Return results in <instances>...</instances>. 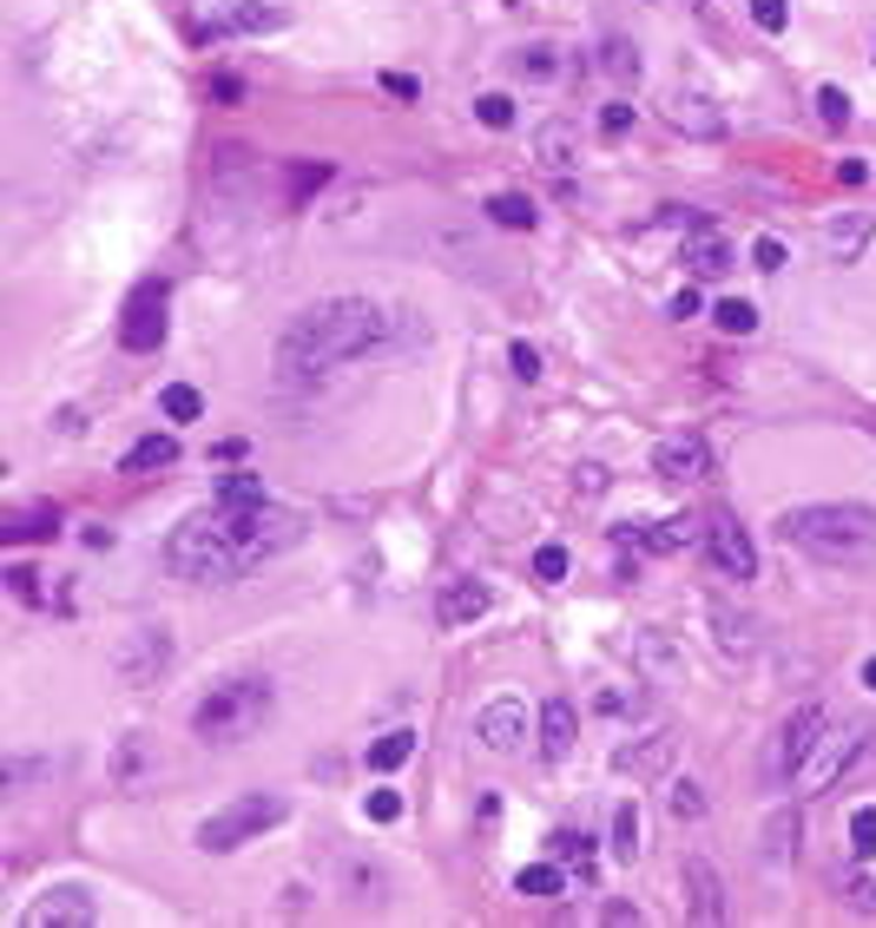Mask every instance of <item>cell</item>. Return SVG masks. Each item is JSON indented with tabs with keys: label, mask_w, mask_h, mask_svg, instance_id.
I'll return each instance as SVG.
<instances>
[{
	"label": "cell",
	"mask_w": 876,
	"mask_h": 928,
	"mask_svg": "<svg viewBox=\"0 0 876 928\" xmlns=\"http://www.w3.org/2000/svg\"><path fill=\"white\" fill-rule=\"evenodd\" d=\"M303 540V514L296 507H198L172 527L165 540V573L185 586H237L244 573H257L264 560H278L284 547Z\"/></svg>",
	"instance_id": "6da1fadb"
},
{
	"label": "cell",
	"mask_w": 876,
	"mask_h": 928,
	"mask_svg": "<svg viewBox=\"0 0 876 928\" xmlns=\"http://www.w3.org/2000/svg\"><path fill=\"white\" fill-rule=\"evenodd\" d=\"M409 336H422V323H409V310H389V303H369V296H323L278 336V375L284 382H317L343 362L382 356Z\"/></svg>",
	"instance_id": "7a4b0ae2"
},
{
	"label": "cell",
	"mask_w": 876,
	"mask_h": 928,
	"mask_svg": "<svg viewBox=\"0 0 876 928\" xmlns=\"http://www.w3.org/2000/svg\"><path fill=\"white\" fill-rule=\"evenodd\" d=\"M778 534L798 554L824 560V567H870L876 560V507H864V500H804V507H785Z\"/></svg>",
	"instance_id": "3957f363"
},
{
	"label": "cell",
	"mask_w": 876,
	"mask_h": 928,
	"mask_svg": "<svg viewBox=\"0 0 876 928\" xmlns=\"http://www.w3.org/2000/svg\"><path fill=\"white\" fill-rule=\"evenodd\" d=\"M271 712H278L271 678H218V685L198 699L192 731H198L205 744H244V737H257V731L271 724Z\"/></svg>",
	"instance_id": "277c9868"
},
{
	"label": "cell",
	"mask_w": 876,
	"mask_h": 928,
	"mask_svg": "<svg viewBox=\"0 0 876 928\" xmlns=\"http://www.w3.org/2000/svg\"><path fill=\"white\" fill-rule=\"evenodd\" d=\"M284 817H291V803H284L278 790H251V797L224 803L218 817H205V823H198V850H205V857H231L237 843H251V837L278 830Z\"/></svg>",
	"instance_id": "5b68a950"
},
{
	"label": "cell",
	"mask_w": 876,
	"mask_h": 928,
	"mask_svg": "<svg viewBox=\"0 0 876 928\" xmlns=\"http://www.w3.org/2000/svg\"><path fill=\"white\" fill-rule=\"evenodd\" d=\"M824 724H830V712H824V705H798V712L778 724V737H771V758H765V778H771V784H798L804 758L817 751Z\"/></svg>",
	"instance_id": "8992f818"
},
{
	"label": "cell",
	"mask_w": 876,
	"mask_h": 928,
	"mask_svg": "<svg viewBox=\"0 0 876 928\" xmlns=\"http://www.w3.org/2000/svg\"><path fill=\"white\" fill-rule=\"evenodd\" d=\"M284 20L291 13L278 0H212L205 20H198V40L212 47V40H231V33H278Z\"/></svg>",
	"instance_id": "52a82bcc"
},
{
	"label": "cell",
	"mask_w": 876,
	"mask_h": 928,
	"mask_svg": "<svg viewBox=\"0 0 876 928\" xmlns=\"http://www.w3.org/2000/svg\"><path fill=\"white\" fill-rule=\"evenodd\" d=\"M165 310H172V290L165 284H139L126 296V316H119V350L133 356H152L165 343Z\"/></svg>",
	"instance_id": "ba28073f"
},
{
	"label": "cell",
	"mask_w": 876,
	"mask_h": 928,
	"mask_svg": "<svg viewBox=\"0 0 876 928\" xmlns=\"http://www.w3.org/2000/svg\"><path fill=\"white\" fill-rule=\"evenodd\" d=\"M864 724H824V737H817V751L804 758V771H798V784L804 790H824L830 778H844L857 758H864Z\"/></svg>",
	"instance_id": "9c48e42d"
},
{
	"label": "cell",
	"mask_w": 876,
	"mask_h": 928,
	"mask_svg": "<svg viewBox=\"0 0 876 928\" xmlns=\"http://www.w3.org/2000/svg\"><path fill=\"white\" fill-rule=\"evenodd\" d=\"M165 665H172V633L165 626H139V633H126V645L113 652L119 685H158Z\"/></svg>",
	"instance_id": "30bf717a"
},
{
	"label": "cell",
	"mask_w": 876,
	"mask_h": 928,
	"mask_svg": "<svg viewBox=\"0 0 876 928\" xmlns=\"http://www.w3.org/2000/svg\"><path fill=\"white\" fill-rule=\"evenodd\" d=\"M705 554H712V567L726 573V579H751L758 573V547H751V534L731 514H712L705 520Z\"/></svg>",
	"instance_id": "8fae6325"
},
{
	"label": "cell",
	"mask_w": 876,
	"mask_h": 928,
	"mask_svg": "<svg viewBox=\"0 0 876 928\" xmlns=\"http://www.w3.org/2000/svg\"><path fill=\"white\" fill-rule=\"evenodd\" d=\"M653 475L659 481H712V448H705V434H665L653 448Z\"/></svg>",
	"instance_id": "7c38bea8"
},
{
	"label": "cell",
	"mask_w": 876,
	"mask_h": 928,
	"mask_svg": "<svg viewBox=\"0 0 876 928\" xmlns=\"http://www.w3.org/2000/svg\"><path fill=\"white\" fill-rule=\"evenodd\" d=\"M93 928L99 922V902H93V896H86V889H79V882H60V889H47V896H40V902H33V909H27V928Z\"/></svg>",
	"instance_id": "4fadbf2b"
},
{
	"label": "cell",
	"mask_w": 876,
	"mask_h": 928,
	"mask_svg": "<svg viewBox=\"0 0 876 928\" xmlns=\"http://www.w3.org/2000/svg\"><path fill=\"white\" fill-rule=\"evenodd\" d=\"M475 731H481V744H488V751H520V737L534 731V717H527V705H520V699H488V705H481V717H475Z\"/></svg>",
	"instance_id": "5bb4252c"
},
{
	"label": "cell",
	"mask_w": 876,
	"mask_h": 928,
	"mask_svg": "<svg viewBox=\"0 0 876 928\" xmlns=\"http://www.w3.org/2000/svg\"><path fill=\"white\" fill-rule=\"evenodd\" d=\"M672 751H679V737H672V731H653V737H640V744H620V751H613V771L633 778V784H653L659 771L672 764Z\"/></svg>",
	"instance_id": "9a60e30c"
},
{
	"label": "cell",
	"mask_w": 876,
	"mask_h": 928,
	"mask_svg": "<svg viewBox=\"0 0 876 928\" xmlns=\"http://www.w3.org/2000/svg\"><path fill=\"white\" fill-rule=\"evenodd\" d=\"M679 264L692 271V277H726L731 271V237L719 224H699V231H685V244H679Z\"/></svg>",
	"instance_id": "2e32d148"
},
{
	"label": "cell",
	"mask_w": 876,
	"mask_h": 928,
	"mask_svg": "<svg viewBox=\"0 0 876 928\" xmlns=\"http://www.w3.org/2000/svg\"><path fill=\"white\" fill-rule=\"evenodd\" d=\"M685 889H692V916H699V922H726L731 916L726 882H719V869L705 857H685Z\"/></svg>",
	"instance_id": "e0dca14e"
},
{
	"label": "cell",
	"mask_w": 876,
	"mask_h": 928,
	"mask_svg": "<svg viewBox=\"0 0 876 928\" xmlns=\"http://www.w3.org/2000/svg\"><path fill=\"white\" fill-rule=\"evenodd\" d=\"M574 737H581V712H574V699H547L541 705V758H567L574 751Z\"/></svg>",
	"instance_id": "ac0fdd59"
},
{
	"label": "cell",
	"mask_w": 876,
	"mask_h": 928,
	"mask_svg": "<svg viewBox=\"0 0 876 928\" xmlns=\"http://www.w3.org/2000/svg\"><path fill=\"white\" fill-rule=\"evenodd\" d=\"M870 231H876V217H870V212L830 217V224H824V251H830L837 264H857V257H864V244H870Z\"/></svg>",
	"instance_id": "d6986e66"
},
{
	"label": "cell",
	"mask_w": 876,
	"mask_h": 928,
	"mask_svg": "<svg viewBox=\"0 0 876 928\" xmlns=\"http://www.w3.org/2000/svg\"><path fill=\"white\" fill-rule=\"evenodd\" d=\"M672 126H679L685 139H719V133H726V113H719V99L685 92V99H672Z\"/></svg>",
	"instance_id": "ffe728a7"
},
{
	"label": "cell",
	"mask_w": 876,
	"mask_h": 928,
	"mask_svg": "<svg viewBox=\"0 0 876 928\" xmlns=\"http://www.w3.org/2000/svg\"><path fill=\"white\" fill-rule=\"evenodd\" d=\"M436 613H441V626H475V619L488 613V586H481V579H455V586L441 593Z\"/></svg>",
	"instance_id": "44dd1931"
},
{
	"label": "cell",
	"mask_w": 876,
	"mask_h": 928,
	"mask_svg": "<svg viewBox=\"0 0 876 928\" xmlns=\"http://www.w3.org/2000/svg\"><path fill=\"white\" fill-rule=\"evenodd\" d=\"M600 72H606V79H620V86L633 92V86H640V47H633L626 33H613V27H606V33H600Z\"/></svg>",
	"instance_id": "7402d4cb"
},
{
	"label": "cell",
	"mask_w": 876,
	"mask_h": 928,
	"mask_svg": "<svg viewBox=\"0 0 876 928\" xmlns=\"http://www.w3.org/2000/svg\"><path fill=\"white\" fill-rule=\"evenodd\" d=\"M534 152H541V165H547V172H567V165L581 158L574 126H567V119H547V126H541V139H534Z\"/></svg>",
	"instance_id": "603a6c76"
},
{
	"label": "cell",
	"mask_w": 876,
	"mask_h": 928,
	"mask_svg": "<svg viewBox=\"0 0 876 928\" xmlns=\"http://www.w3.org/2000/svg\"><path fill=\"white\" fill-rule=\"evenodd\" d=\"M212 500L218 507H264V475H251V468H231V475H218V488H212Z\"/></svg>",
	"instance_id": "cb8c5ba5"
},
{
	"label": "cell",
	"mask_w": 876,
	"mask_h": 928,
	"mask_svg": "<svg viewBox=\"0 0 876 928\" xmlns=\"http://www.w3.org/2000/svg\"><path fill=\"white\" fill-rule=\"evenodd\" d=\"M172 461H178V441H172V434H146V441L126 448L119 468H126V475H152V468H172Z\"/></svg>",
	"instance_id": "d4e9b609"
},
{
	"label": "cell",
	"mask_w": 876,
	"mask_h": 928,
	"mask_svg": "<svg viewBox=\"0 0 876 928\" xmlns=\"http://www.w3.org/2000/svg\"><path fill=\"white\" fill-rule=\"evenodd\" d=\"M488 217H495L502 231H534V224H541V212H534L527 192H495V198H488Z\"/></svg>",
	"instance_id": "484cf974"
},
{
	"label": "cell",
	"mask_w": 876,
	"mask_h": 928,
	"mask_svg": "<svg viewBox=\"0 0 876 928\" xmlns=\"http://www.w3.org/2000/svg\"><path fill=\"white\" fill-rule=\"evenodd\" d=\"M60 534V507H20L7 520V540H53Z\"/></svg>",
	"instance_id": "4316f807"
},
{
	"label": "cell",
	"mask_w": 876,
	"mask_h": 928,
	"mask_svg": "<svg viewBox=\"0 0 876 928\" xmlns=\"http://www.w3.org/2000/svg\"><path fill=\"white\" fill-rule=\"evenodd\" d=\"M416 744H422L416 731H382V737L369 744V771H396V764H409V758H416Z\"/></svg>",
	"instance_id": "83f0119b"
},
{
	"label": "cell",
	"mask_w": 876,
	"mask_h": 928,
	"mask_svg": "<svg viewBox=\"0 0 876 928\" xmlns=\"http://www.w3.org/2000/svg\"><path fill=\"white\" fill-rule=\"evenodd\" d=\"M158 416H165V422H198V416H205V395H198L192 382H165Z\"/></svg>",
	"instance_id": "f1b7e54d"
},
{
	"label": "cell",
	"mask_w": 876,
	"mask_h": 928,
	"mask_svg": "<svg viewBox=\"0 0 876 928\" xmlns=\"http://www.w3.org/2000/svg\"><path fill=\"white\" fill-rule=\"evenodd\" d=\"M712 626H719V652H726V658H751V619H731L726 606H712Z\"/></svg>",
	"instance_id": "f546056e"
},
{
	"label": "cell",
	"mask_w": 876,
	"mask_h": 928,
	"mask_svg": "<svg viewBox=\"0 0 876 928\" xmlns=\"http://www.w3.org/2000/svg\"><path fill=\"white\" fill-rule=\"evenodd\" d=\"M146 778V737H119V758H113V784L133 790Z\"/></svg>",
	"instance_id": "4dcf8cb0"
},
{
	"label": "cell",
	"mask_w": 876,
	"mask_h": 928,
	"mask_svg": "<svg viewBox=\"0 0 876 928\" xmlns=\"http://www.w3.org/2000/svg\"><path fill=\"white\" fill-rule=\"evenodd\" d=\"M613 857H620V862L640 857V810H633V797L613 810Z\"/></svg>",
	"instance_id": "1f68e13d"
},
{
	"label": "cell",
	"mask_w": 876,
	"mask_h": 928,
	"mask_svg": "<svg viewBox=\"0 0 876 928\" xmlns=\"http://www.w3.org/2000/svg\"><path fill=\"white\" fill-rule=\"evenodd\" d=\"M665 810H672V823H699L705 817V790L692 784V778H679V784L665 790Z\"/></svg>",
	"instance_id": "d6a6232c"
},
{
	"label": "cell",
	"mask_w": 876,
	"mask_h": 928,
	"mask_svg": "<svg viewBox=\"0 0 876 928\" xmlns=\"http://www.w3.org/2000/svg\"><path fill=\"white\" fill-rule=\"evenodd\" d=\"M850 857L876 862V803H857L850 810Z\"/></svg>",
	"instance_id": "836d02e7"
},
{
	"label": "cell",
	"mask_w": 876,
	"mask_h": 928,
	"mask_svg": "<svg viewBox=\"0 0 876 928\" xmlns=\"http://www.w3.org/2000/svg\"><path fill=\"white\" fill-rule=\"evenodd\" d=\"M514 889H520V896H561V889H567V876H561V862H534V869H520V876H514Z\"/></svg>",
	"instance_id": "e575fe53"
},
{
	"label": "cell",
	"mask_w": 876,
	"mask_h": 928,
	"mask_svg": "<svg viewBox=\"0 0 876 928\" xmlns=\"http://www.w3.org/2000/svg\"><path fill=\"white\" fill-rule=\"evenodd\" d=\"M520 72L527 79H561V47L554 40H527L520 47Z\"/></svg>",
	"instance_id": "d590c367"
},
{
	"label": "cell",
	"mask_w": 876,
	"mask_h": 928,
	"mask_svg": "<svg viewBox=\"0 0 876 928\" xmlns=\"http://www.w3.org/2000/svg\"><path fill=\"white\" fill-rule=\"evenodd\" d=\"M712 323H719L726 336H751V330H758V310H751L744 296H726V303H712Z\"/></svg>",
	"instance_id": "8d00e7d4"
},
{
	"label": "cell",
	"mask_w": 876,
	"mask_h": 928,
	"mask_svg": "<svg viewBox=\"0 0 876 928\" xmlns=\"http://www.w3.org/2000/svg\"><path fill=\"white\" fill-rule=\"evenodd\" d=\"M475 119H481L488 133H508L514 126V99L508 92H481V99H475Z\"/></svg>",
	"instance_id": "74e56055"
},
{
	"label": "cell",
	"mask_w": 876,
	"mask_h": 928,
	"mask_svg": "<svg viewBox=\"0 0 876 928\" xmlns=\"http://www.w3.org/2000/svg\"><path fill=\"white\" fill-rule=\"evenodd\" d=\"M817 119H824L830 133H844V126H850V99H844L837 86H817Z\"/></svg>",
	"instance_id": "f35d334b"
},
{
	"label": "cell",
	"mask_w": 876,
	"mask_h": 928,
	"mask_svg": "<svg viewBox=\"0 0 876 928\" xmlns=\"http://www.w3.org/2000/svg\"><path fill=\"white\" fill-rule=\"evenodd\" d=\"M547 857H554V862H574V869L586 876V837H574V830H554V837H547Z\"/></svg>",
	"instance_id": "ab89813d"
},
{
	"label": "cell",
	"mask_w": 876,
	"mask_h": 928,
	"mask_svg": "<svg viewBox=\"0 0 876 928\" xmlns=\"http://www.w3.org/2000/svg\"><path fill=\"white\" fill-rule=\"evenodd\" d=\"M534 579H547V586H554V579H567V547H561V540L534 547Z\"/></svg>",
	"instance_id": "60d3db41"
},
{
	"label": "cell",
	"mask_w": 876,
	"mask_h": 928,
	"mask_svg": "<svg viewBox=\"0 0 876 928\" xmlns=\"http://www.w3.org/2000/svg\"><path fill=\"white\" fill-rule=\"evenodd\" d=\"M317 185H330V165H291V205H303Z\"/></svg>",
	"instance_id": "b9f144b4"
},
{
	"label": "cell",
	"mask_w": 876,
	"mask_h": 928,
	"mask_svg": "<svg viewBox=\"0 0 876 928\" xmlns=\"http://www.w3.org/2000/svg\"><path fill=\"white\" fill-rule=\"evenodd\" d=\"M751 20H758L765 33H785V27H791V0H751Z\"/></svg>",
	"instance_id": "7bdbcfd3"
},
{
	"label": "cell",
	"mask_w": 876,
	"mask_h": 928,
	"mask_svg": "<svg viewBox=\"0 0 876 928\" xmlns=\"http://www.w3.org/2000/svg\"><path fill=\"white\" fill-rule=\"evenodd\" d=\"M369 823H396L402 817V790H369Z\"/></svg>",
	"instance_id": "ee69618b"
},
{
	"label": "cell",
	"mask_w": 876,
	"mask_h": 928,
	"mask_svg": "<svg viewBox=\"0 0 876 928\" xmlns=\"http://www.w3.org/2000/svg\"><path fill=\"white\" fill-rule=\"evenodd\" d=\"M844 902H850L857 916H876V882L870 876H850V882H844Z\"/></svg>",
	"instance_id": "f6af8a7d"
},
{
	"label": "cell",
	"mask_w": 876,
	"mask_h": 928,
	"mask_svg": "<svg viewBox=\"0 0 876 928\" xmlns=\"http://www.w3.org/2000/svg\"><path fill=\"white\" fill-rule=\"evenodd\" d=\"M751 264H758V271H785V264H791V251H785L778 237H758V244H751Z\"/></svg>",
	"instance_id": "bcb514c9"
},
{
	"label": "cell",
	"mask_w": 876,
	"mask_h": 928,
	"mask_svg": "<svg viewBox=\"0 0 876 928\" xmlns=\"http://www.w3.org/2000/svg\"><path fill=\"white\" fill-rule=\"evenodd\" d=\"M508 369L520 375V382H541V350H534V343H514V350H508Z\"/></svg>",
	"instance_id": "7dc6e473"
},
{
	"label": "cell",
	"mask_w": 876,
	"mask_h": 928,
	"mask_svg": "<svg viewBox=\"0 0 876 928\" xmlns=\"http://www.w3.org/2000/svg\"><path fill=\"white\" fill-rule=\"evenodd\" d=\"M382 92L389 99H422V79L416 72H382Z\"/></svg>",
	"instance_id": "c3c4849f"
},
{
	"label": "cell",
	"mask_w": 876,
	"mask_h": 928,
	"mask_svg": "<svg viewBox=\"0 0 876 928\" xmlns=\"http://www.w3.org/2000/svg\"><path fill=\"white\" fill-rule=\"evenodd\" d=\"M626 126H633V106H626V99H613V106L600 113V133H606V139H620Z\"/></svg>",
	"instance_id": "681fc988"
},
{
	"label": "cell",
	"mask_w": 876,
	"mask_h": 928,
	"mask_svg": "<svg viewBox=\"0 0 876 928\" xmlns=\"http://www.w3.org/2000/svg\"><path fill=\"white\" fill-rule=\"evenodd\" d=\"M791 837H798V817H771V857H778V850L791 857Z\"/></svg>",
	"instance_id": "f907efd6"
},
{
	"label": "cell",
	"mask_w": 876,
	"mask_h": 928,
	"mask_svg": "<svg viewBox=\"0 0 876 928\" xmlns=\"http://www.w3.org/2000/svg\"><path fill=\"white\" fill-rule=\"evenodd\" d=\"M7 579H13V593H20V599H40V573H33V567H13Z\"/></svg>",
	"instance_id": "816d5d0a"
},
{
	"label": "cell",
	"mask_w": 876,
	"mask_h": 928,
	"mask_svg": "<svg viewBox=\"0 0 876 928\" xmlns=\"http://www.w3.org/2000/svg\"><path fill=\"white\" fill-rule=\"evenodd\" d=\"M600 488H606V468H600V461H586V468H581V495H600Z\"/></svg>",
	"instance_id": "f5cc1de1"
},
{
	"label": "cell",
	"mask_w": 876,
	"mask_h": 928,
	"mask_svg": "<svg viewBox=\"0 0 876 928\" xmlns=\"http://www.w3.org/2000/svg\"><path fill=\"white\" fill-rule=\"evenodd\" d=\"M837 178H844V185H864V178H870V165H864V158H844V165H837Z\"/></svg>",
	"instance_id": "db71d44e"
},
{
	"label": "cell",
	"mask_w": 876,
	"mask_h": 928,
	"mask_svg": "<svg viewBox=\"0 0 876 928\" xmlns=\"http://www.w3.org/2000/svg\"><path fill=\"white\" fill-rule=\"evenodd\" d=\"M672 316H679V323L699 316V290H679V296H672Z\"/></svg>",
	"instance_id": "11a10c76"
},
{
	"label": "cell",
	"mask_w": 876,
	"mask_h": 928,
	"mask_svg": "<svg viewBox=\"0 0 876 928\" xmlns=\"http://www.w3.org/2000/svg\"><path fill=\"white\" fill-rule=\"evenodd\" d=\"M600 712H633V692H600Z\"/></svg>",
	"instance_id": "9f6ffc18"
},
{
	"label": "cell",
	"mask_w": 876,
	"mask_h": 928,
	"mask_svg": "<svg viewBox=\"0 0 876 928\" xmlns=\"http://www.w3.org/2000/svg\"><path fill=\"white\" fill-rule=\"evenodd\" d=\"M864 685L876 692V658H864Z\"/></svg>",
	"instance_id": "6f0895ef"
}]
</instances>
